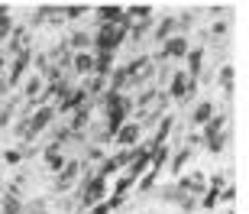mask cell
Masks as SVG:
<instances>
[{
	"label": "cell",
	"instance_id": "1",
	"mask_svg": "<svg viewBox=\"0 0 249 214\" xmlns=\"http://www.w3.org/2000/svg\"><path fill=\"white\" fill-rule=\"evenodd\" d=\"M78 201H81V208H94V205H101V201H107V182L94 175L91 182L84 185V192L78 195Z\"/></svg>",
	"mask_w": 249,
	"mask_h": 214
},
{
	"label": "cell",
	"instance_id": "2",
	"mask_svg": "<svg viewBox=\"0 0 249 214\" xmlns=\"http://www.w3.org/2000/svg\"><path fill=\"white\" fill-rule=\"evenodd\" d=\"M188 39L185 36H172V39H165V42H162V49H159L156 52V58H152V62H168V58H185L188 56Z\"/></svg>",
	"mask_w": 249,
	"mask_h": 214
},
{
	"label": "cell",
	"instance_id": "3",
	"mask_svg": "<svg viewBox=\"0 0 249 214\" xmlns=\"http://www.w3.org/2000/svg\"><path fill=\"white\" fill-rule=\"evenodd\" d=\"M113 140L120 143L123 149H133V146H139V143H142V127H139L136 120H126L120 130L113 133Z\"/></svg>",
	"mask_w": 249,
	"mask_h": 214
},
{
	"label": "cell",
	"instance_id": "4",
	"mask_svg": "<svg viewBox=\"0 0 249 214\" xmlns=\"http://www.w3.org/2000/svg\"><path fill=\"white\" fill-rule=\"evenodd\" d=\"M52 123H55V107H36L33 117H29V130H33V136H39V133H46Z\"/></svg>",
	"mask_w": 249,
	"mask_h": 214
},
{
	"label": "cell",
	"instance_id": "5",
	"mask_svg": "<svg viewBox=\"0 0 249 214\" xmlns=\"http://www.w3.org/2000/svg\"><path fill=\"white\" fill-rule=\"evenodd\" d=\"M78 175H81V162L78 159H68L62 169H58V178H55V188L58 192H68V188L78 182Z\"/></svg>",
	"mask_w": 249,
	"mask_h": 214
},
{
	"label": "cell",
	"instance_id": "6",
	"mask_svg": "<svg viewBox=\"0 0 249 214\" xmlns=\"http://www.w3.org/2000/svg\"><path fill=\"white\" fill-rule=\"evenodd\" d=\"M178 188H181V192H185V195H191V198H201L204 195V188H207V178L201 175V172H191V175H181L175 182Z\"/></svg>",
	"mask_w": 249,
	"mask_h": 214
},
{
	"label": "cell",
	"instance_id": "7",
	"mask_svg": "<svg viewBox=\"0 0 249 214\" xmlns=\"http://www.w3.org/2000/svg\"><path fill=\"white\" fill-rule=\"evenodd\" d=\"M185 62H188L185 75H188V78H191V81H201V65H204V49H201V46H191V49H188V56H185Z\"/></svg>",
	"mask_w": 249,
	"mask_h": 214
},
{
	"label": "cell",
	"instance_id": "8",
	"mask_svg": "<svg viewBox=\"0 0 249 214\" xmlns=\"http://www.w3.org/2000/svg\"><path fill=\"white\" fill-rule=\"evenodd\" d=\"M91 56H94V75L97 78H110V72L117 68L113 52H91Z\"/></svg>",
	"mask_w": 249,
	"mask_h": 214
},
{
	"label": "cell",
	"instance_id": "9",
	"mask_svg": "<svg viewBox=\"0 0 249 214\" xmlns=\"http://www.w3.org/2000/svg\"><path fill=\"white\" fill-rule=\"evenodd\" d=\"M65 42H68V52H71V56H78V52H91V46H94L91 33H84V29H74Z\"/></svg>",
	"mask_w": 249,
	"mask_h": 214
},
{
	"label": "cell",
	"instance_id": "10",
	"mask_svg": "<svg viewBox=\"0 0 249 214\" xmlns=\"http://www.w3.org/2000/svg\"><path fill=\"white\" fill-rule=\"evenodd\" d=\"M175 36V13H168V17H162L156 23V26H152V39H156L159 46H162V42H165V39H172Z\"/></svg>",
	"mask_w": 249,
	"mask_h": 214
},
{
	"label": "cell",
	"instance_id": "11",
	"mask_svg": "<svg viewBox=\"0 0 249 214\" xmlns=\"http://www.w3.org/2000/svg\"><path fill=\"white\" fill-rule=\"evenodd\" d=\"M191 156H194V149H188V146H181L178 153H172V156H168V169H172V175H181L185 166L191 162Z\"/></svg>",
	"mask_w": 249,
	"mask_h": 214
},
{
	"label": "cell",
	"instance_id": "12",
	"mask_svg": "<svg viewBox=\"0 0 249 214\" xmlns=\"http://www.w3.org/2000/svg\"><path fill=\"white\" fill-rule=\"evenodd\" d=\"M123 19V7H97V26H117Z\"/></svg>",
	"mask_w": 249,
	"mask_h": 214
},
{
	"label": "cell",
	"instance_id": "13",
	"mask_svg": "<svg viewBox=\"0 0 249 214\" xmlns=\"http://www.w3.org/2000/svg\"><path fill=\"white\" fill-rule=\"evenodd\" d=\"M71 75H94V56L91 52L71 56Z\"/></svg>",
	"mask_w": 249,
	"mask_h": 214
},
{
	"label": "cell",
	"instance_id": "14",
	"mask_svg": "<svg viewBox=\"0 0 249 214\" xmlns=\"http://www.w3.org/2000/svg\"><path fill=\"white\" fill-rule=\"evenodd\" d=\"M91 111H94L91 104H84L81 111H74L71 114V123H68V130H71V133H84V130H88V120H91Z\"/></svg>",
	"mask_w": 249,
	"mask_h": 214
},
{
	"label": "cell",
	"instance_id": "15",
	"mask_svg": "<svg viewBox=\"0 0 249 214\" xmlns=\"http://www.w3.org/2000/svg\"><path fill=\"white\" fill-rule=\"evenodd\" d=\"M172 127H175V120L165 114V117L159 120V127H156V133H152V140H149V143H152V146H165V140L172 136Z\"/></svg>",
	"mask_w": 249,
	"mask_h": 214
},
{
	"label": "cell",
	"instance_id": "16",
	"mask_svg": "<svg viewBox=\"0 0 249 214\" xmlns=\"http://www.w3.org/2000/svg\"><path fill=\"white\" fill-rule=\"evenodd\" d=\"M46 162H49V169H52V172H58V169L68 162V156L62 153V146H58V143H49V146H46Z\"/></svg>",
	"mask_w": 249,
	"mask_h": 214
},
{
	"label": "cell",
	"instance_id": "17",
	"mask_svg": "<svg viewBox=\"0 0 249 214\" xmlns=\"http://www.w3.org/2000/svg\"><path fill=\"white\" fill-rule=\"evenodd\" d=\"M211 117H213V104H211V101H201V104L191 111V123H194V127H204Z\"/></svg>",
	"mask_w": 249,
	"mask_h": 214
},
{
	"label": "cell",
	"instance_id": "18",
	"mask_svg": "<svg viewBox=\"0 0 249 214\" xmlns=\"http://www.w3.org/2000/svg\"><path fill=\"white\" fill-rule=\"evenodd\" d=\"M107 81H110V91H117V94H123L129 88V78H126V72H123V68H113Z\"/></svg>",
	"mask_w": 249,
	"mask_h": 214
},
{
	"label": "cell",
	"instance_id": "19",
	"mask_svg": "<svg viewBox=\"0 0 249 214\" xmlns=\"http://www.w3.org/2000/svg\"><path fill=\"white\" fill-rule=\"evenodd\" d=\"M10 33H13V19H10V7L0 3V42H7Z\"/></svg>",
	"mask_w": 249,
	"mask_h": 214
},
{
	"label": "cell",
	"instance_id": "20",
	"mask_svg": "<svg viewBox=\"0 0 249 214\" xmlns=\"http://www.w3.org/2000/svg\"><path fill=\"white\" fill-rule=\"evenodd\" d=\"M17 107H19V97H10L3 107H0V127H10L13 117H17Z\"/></svg>",
	"mask_w": 249,
	"mask_h": 214
},
{
	"label": "cell",
	"instance_id": "21",
	"mask_svg": "<svg viewBox=\"0 0 249 214\" xmlns=\"http://www.w3.org/2000/svg\"><path fill=\"white\" fill-rule=\"evenodd\" d=\"M39 94H42V78H39V75H33V78L26 81V88H23V97L36 104V101H39Z\"/></svg>",
	"mask_w": 249,
	"mask_h": 214
},
{
	"label": "cell",
	"instance_id": "22",
	"mask_svg": "<svg viewBox=\"0 0 249 214\" xmlns=\"http://www.w3.org/2000/svg\"><path fill=\"white\" fill-rule=\"evenodd\" d=\"M136 182H139V178H136V175H129V172H126V175H120V178H117V185H113V198H123L129 188L136 185Z\"/></svg>",
	"mask_w": 249,
	"mask_h": 214
},
{
	"label": "cell",
	"instance_id": "23",
	"mask_svg": "<svg viewBox=\"0 0 249 214\" xmlns=\"http://www.w3.org/2000/svg\"><path fill=\"white\" fill-rule=\"evenodd\" d=\"M233 78H236V72H233V65H223L220 75H217V81H220V88L227 91V97L233 94Z\"/></svg>",
	"mask_w": 249,
	"mask_h": 214
},
{
	"label": "cell",
	"instance_id": "24",
	"mask_svg": "<svg viewBox=\"0 0 249 214\" xmlns=\"http://www.w3.org/2000/svg\"><path fill=\"white\" fill-rule=\"evenodd\" d=\"M0 214H23V201L17 195H3L0 201Z\"/></svg>",
	"mask_w": 249,
	"mask_h": 214
},
{
	"label": "cell",
	"instance_id": "25",
	"mask_svg": "<svg viewBox=\"0 0 249 214\" xmlns=\"http://www.w3.org/2000/svg\"><path fill=\"white\" fill-rule=\"evenodd\" d=\"M84 13H91V7H81V3H74V7H62V19H78Z\"/></svg>",
	"mask_w": 249,
	"mask_h": 214
},
{
	"label": "cell",
	"instance_id": "26",
	"mask_svg": "<svg viewBox=\"0 0 249 214\" xmlns=\"http://www.w3.org/2000/svg\"><path fill=\"white\" fill-rule=\"evenodd\" d=\"M227 140H230V133H220V136H211V140H204V143L211 146V153H223V146H227Z\"/></svg>",
	"mask_w": 249,
	"mask_h": 214
},
{
	"label": "cell",
	"instance_id": "27",
	"mask_svg": "<svg viewBox=\"0 0 249 214\" xmlns=\"http://www.w3.org/2000/svg\"><path fill=\"white\" fill-rule=\"evenodd\" d=\"M233 198H236V188L227 185V188L220 192V195H217V205H220V201H223V205H233Z\"/></svg>",
	"mask_w": 249,
	"mask_h": 214
},
{
	"label": "cell",
	"instance_id": "28",
	"mask_svg": "<svg viewBox=\"0 0 249 214\" xmlns=\"http://www.w3.org/2000/svg\"><path fill=\"white\" fill-rule=\"evenodd\" d=\"M211 188H213V195H220L223 188H227V175H223V172H217V175L211 178Z\"/></svg>",
	"mask_w": 249,
	"mask_h": 214
},
{
	"label": "cell",
	"instance_id": "29",
	"mask_svg": "<svg viewBox=\"0 0 249 214\" xmlns=\"http://www.w3.org/2000/svg\"><path fill=\"white\" fill-rule=\"evenodd\" d=\"M197 201H201V198H191V195H185V198H181V201H178V208H181V211H188V214H191V211H197Z\"/></svg>",
	"mask_w": 249,
	"mask_h": 214
},
{
	"label": "cell",
	"instance_id": "30",
	"mask_svg": "<svg viewBox=\"0 0 249 214\" xmlns=\"http://www.w3.org/2000/svg\"><path fill=\"white\" fill-rule=\"evenodd\" d=\"M211 33H213V36H227V33H230V23H227V19H217Z\"/></svg>",
	"mask_w": 249,
	"mask_h": 214
},
{
	"label": "cell",
	"instance_id": "31",
	"mask_svg": "<svg viewBox=\"0 0 249 214\" xmlns=\"http://www.w3.org/2000/svg\"><path fill=\"white\" fill-rule=\"evenodd\" d=\"M3 159L10 166H17V162H23V149H10V153H3Z\"/></svg>",
	"mask_w": 249,
	"mask_h": 214
},
{
	"label": "cell",
	"instance_id": "32",
	"mask_svg": "<svg viewBox=\"0 0 249 214\" xmlns=\"http://www.w3.org/2000/svg\"><path fill=\"white\" fill-rule=\"evenodd\" d=\"M7 72V58H3V52H0V75Z\"/></svg>",
	"mask_w": 249,
	"mask_h": 214
}]
</instances>
